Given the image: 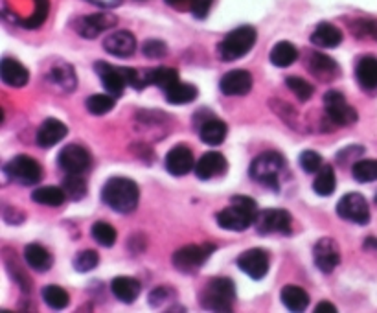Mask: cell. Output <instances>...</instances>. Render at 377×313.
Masks as SVG:
<instances>
[{
  "label": "cell",
  "mask_w": 377,
  "mask_h": 313,
  "mask_svg": "<svg viewBox=\"0 0 377 313\" xmlns=\"http://www.w3.org/2000/svg\"><path fill=\"white\" fill-rule=\"evenodd\" d=\"M50 2L48 0H35V13L30 18L23 21L24 28H39L40 24L45 23L46 17H48Z\"/></svg>",
  "instance_id": "cell-43"
},
{
  "label": "cell",
  "mask_w": 377,
  "mask_h": 313,
  "mask_svg": "<svg viewBox=\"0 0 377 313\" xmlns=\"http://www.w3.org/2000/svg\"><path fill=\"white\" fill-rule=\"evenodd\" d=\"M118 24V18L114 17L113 13H94V15H87V17H80L74 24L76 28V32L80 33L81 37H85V39H96L99 33L107 32L113 26Z\"/></svg>",
  "instance_id": "cell-14"
},
{
  "label": "cell",
  "mask_w": 377,
  "mask_h": 313,
  "mask_svg": "<svg viewBox=\"0 0 377 313\" xmlns=\"http://www.w3.org/2000/svg\"><path fill=\"white\" fill-rule=\"evenodd\" d=\"M212 4H214V0H192L190 2V11L195 18H207L208 13H210Z\"/></svg>",
  "instance_id": "cell-46"
},
{
  "label": "cell",
  "mask_w": 377,
  "mask_h": 313,
  "mask_svg": "<svg viewBox=\"0 0 377 313\" xmlns=\"http://www.w3.org/2000/svg\"><path fill=\"white\" fill-rule=\"evenodd\" d=\"M355 77L357 83L364 91H376L377 89V60L372 55H364L357 61L355 67Z\"/></svg>",
  "instance_id": "cell-25"
},
{
  "label": "cell",
  "mask_w": 377,
  "mask_h": 313,
  "mask_svg": "<svg viewBox=\"0 0 377 313\" xmlns=\"http://www.w3.org/2000/svg\"><path fill=\"white\" fill-rule=\"evenodd\" d=\"M199 302L208 312H232L236 304V284L226 277L210 278L202 287Z\"/></svg>",
  "instance_id": "cell-3"
},
{
  "label": "cell",
  "mask_w": 377,
  "mask_h": 313,
  "mask_svg": "<svg viewBox=\"0 0 377 313\" xmlns=\"http://www.w3.org/2000/svg\"><path fill=\"white\" fill-rule=\"evenodd\" d=\"M96 72H98L99 79H102V85L105 87V91L111 96L118 98V96L124 94L127 87L126 74H124V68L121 67H113V65L105 63V61H98L94 65Z\"/></svg>",
  "instance_id": "cell-16"
},
{
  "label": "cell",
  "mask_w": 377,
  "mask_h": 313,
  "mask_svg": "<svg viewBox=\"0 0 377 313\" xmlns=\"http://www.w3.org/2000/svg\"><path fill=\"white\" fill-rule=\"evenodd\" d=\"M68 135V127L65 126L61 120L58 119H46L45 122L40 123L39 131H37V144L40 148H54L58 142H61L65 136Z\"/></svg>",
  "instance_id": "cell-23"
},
{
  "label": "cell",
  "mask_w": 377,
  "mask_h": 313,
  "mask_svg": "<svg viewBox=\"0 0 377 313\" xmlns=\"http://www.w3.org/2000/svg\"><path fill=\"white\" fill-rule=\"evenodd\" d=\"M111 290H113V295L118 300H121L124 304H133L138 299L142 286L136 278L118 277L111 282Z\"/></svg>",
  "instance_id": "cell-27"
},
{
  "label": "cell",
  "mask_w": 377,
  "mask_h": 313,
  "mask_svg": "<svg viewBox=\"0 0 377 313\" xmlns=\"http://www.w3.org/2000/svg\"><path fill=\"white\" fill-rule=\"evenodd\" d=\"M230 201H232L230 207L217 212V225L225 231L232 232L247 231L251 225L256 223L258 214H260L256 201L252 197H247V195H234Z\"/></svg>",
  "instance_id": "cell-1"
},
{
  "label": "cell",
  "mask_w": 377,
  "mask_h": 313,
  "mask_svg": "<svg viewBox=\"0 0 377 313\" xmlns=\"http://www.w3.org/2000/svg\"><path fill=\"white\" fill-rule=\"evenodd\" d=\"M254 225L260 234H288L291 231L293 218L288 210L267 209L258 214Z\"/></svg>",
  "instance_id": "cell-10"
},
{
  "label": "cell",
  "mask_w": 377,
  "mask_h": 313,
  "mask_svg": "<svg viewBox=\"0 0 377 313\" xmlns=\"http://www.w3.org/2000/svg\"><path fill=\"white\" fill-rule=\"evenodd\" d=\"M98 263H99L98 253L92 249H87L76 254V258H74V269H76L77 273H89L92 271V269L98 268Z\"/></svg>",
  "instance_id": "cell-42"
},
{
  "label": "cell",
  "mask_w": 377,
  "mask_h": 313,
  "mask_svg": "<svg viewBox=\"0 0 377 313\" xmlns=\"http://www.w3.org/2000/svg\"><path fill=\"white\" fill-rule=\"evenodd\" d=\"M238 268L252 280H261L267 277L271 268V256L265 249H248L238 256Z\"/></svg>",
  "instance_id": "cell-11"
},
{
  "label": "cell",
  "mask_w": 377,
  "mask_h": 313,
  "mask_svg": "<svg viewBox=\"0 0 377 313\" xmlns=\"http://www.w3.org/2000/svg\"><path fill=\"white\" fill-rule=\"evenodd\" d=\"M102 201L118 214L135 212L140 201V190L133 179L111 177L102 188Z\"/></svg>",
  "instance_id": "cell-2"
},
{
  "label": "cell",
  "mask_w": 377,
  "mask_h": 313,
  "mask_svg": "<svg viewBox=\"0 0 377 313\" xmlns=\"http://www.w3.org/2000/svg\"><path fill=\"white\" fill-rule=\"evenodd\" d=\"M300 166H302V170H304V172H307V173H317L324 166L322 157H320V155L317 153V151H313V150L302 151V155H300Z\"/></svg>",
  "instance_id": "cell-44"
},
{
  "label": "cell",
  "mask_w": 377,
  "mask_h": 313,
  "mask_svg": "<svg viewBox=\"0 0 377 313\" xmlns=\"http://www.w3.org/2000/svg\"><path fill=\"white\" fill-rule=\"evenodd\" d=\"M164 92H166V100L170 101L171 105L192 104L199 94L197 87L190 85V83H182L180 79L177 83H173V85H171L170 89H166Z\"/></svg>",
  "instance_id": "cell-30"
},
{
  "label": "cell",
  "mask_w": 377,
  "mask_h": 313,
  "mask_svg": "<svg viewBox=\"0 0 377 313\" xmlns=\"http://www.w3.org/2000/svg\"><path fill=\"white\" fill-rule=\"evenodd\" d=\"M258 39L256 30L252 26H239L229 33L223 41L217 45V55L221 61L241 60L254 48Z\"/></svg>",
  "instance_id": "cell-4"
},
{
  "label": "cell",
  "mask_w": 377,
  "mask_h": 313,
  "mask_svg": "<svg viewBox=\"0 0 377 313\" xmlns=\"http://www.w3.org/2000/svg\"><path fill=\"white\" fill-rule=\"evenodd\" d=\"M197 129L201 141L210 145L223 144V141H225L226 135H229V126H226V122L216 119L214 114H208L207 119L199 123Z\"/></svg>",
  "instance_id": "cell-22"
},
{
  "label": "cell",
  "mask_w": 377,
  "mask_h": 313,
  "mask_svg": "<svg viewBox=\"0 0 377 313\" xmlns=\"http://www.w3.org/2000/svg\"><path fill=\"white\" fill-rule=\"evenodd\" d=\"M315 265L322 273H332L341 263V249L333 238H320L313 247Z\"/></svg>",
  "instance_id": "cell-15"
},
{
  "label": "cell",
  "mask_w": 377,
  "mask_h": 313,
  "mask_svg": "<svg viewBox=\"0 0 377 313\" xmlns=\"http://www.w3.org/2000/svg\"><path fill=\"white\" fill-rule=\"evenodd\" d=\"M63 190L72 201H81L87 195V181L81 173H68L63 181Z\"/></svg>",
  "instance_id": "cell-36"
},
{
  "label": "cell",
  "mask_w": 377,
  "mask_h": 313,
  "mask_svg": "<svg viewBox=\"0 0 377 313\" xmlns=\"http://www.w3.org/2000/svg\"><path fill=\"white\" fill-rule=\"evenodd\" d=\"M283 172H285V159L276 151H265V153L258 155L248 170L254 181L263 187L273 188V190H278L280 177Z\"/></svg>",
  "instance_id": "cell-5"
},
{
  "label": "cell",
  "mask_w": 377,
  "mask_h": 313,
  "mask_svg": "<svg viewBox=\"0 0 377 313\" xmlns=\"http://www.w3.org/2000/svg\"><path fill=\"white\" fill-rule=\"evenodd\" d=\"M282 304L289 312H304L310 306V295L300 286H285L282 290Z\"/></svg>",
  "instance_id": "cell-29"
},
{
  "label": "cell",
  "mask_w": 377,
  "mask_h": 313,
  "mask_svg": "<svg viewBox=\"0 0 377 313\" xmlns=\"http://www.w3.org/2000/svg\"><path fill=\"white\" fill-rule=\"evenodd\" d=\"M376 203H377V194H376Z\"/></svg>",
  "instance_id": "cell-53"
},
{
  "label": "cell",
  "mask_w": 377,
  "mask_h": 313,
  "mask_svg": "<svg viewBox=\"0 0 377 313\" xmlns=\"http://www.w3.org/2000/svg\"><path fill=\"white\" fill-rule=\"evenodd\" d=\"M350 30L359 39H373L377 41V21L373 18H357L350 24Z\"/></svg>",
  "instance_id": "cell-40"
},
{
  "label": "cell",
  "mask_w": 377,
  "mask_h": 313,
  "mask_svg": "<svg viewBox=\"0 0 377 313\" xmlns=\"http://www.w3.org/2000/svg\"><path fill=\"white\" fill-rule=\"evenodd\" d=\"M364 249L366 251H377V238H366V240H364Z\"/></svg>",
  "instance_id": "cell-52"
},
{
  "label": "cell",
  "mask_w": 377,
  "mask_h": 313,
  "mask_svg": "<svg viewBox=\"0 0 377 313\" xmlns=\"http://www.w3.org/2000/svg\"><path fill=\"white\" fill-rule=\"evenodd\" d=\"M351 175L357 182H373L377 181V160L363 159L351 166Z\"/></svg>",
  "instance_id": "cell-37"
},
{
  "label": "cell",
  "mask_w": 377,
  "mask_h": 313,
  "mask_svg": "<svg viewBox=\"0 0 377 313\" xmlns=\"http://www.w3.org/2000/svg\"><path fill=\"white\" fill-rule=\"evenodd\" d=\"M166 170L171 173V175H175V177L188 175L190 172L195 170L193 151L185 144H179L175 145V148H171L166 155Z\"/></svg>",
  "instance_id": "cell-17"
},
{
  "label": "cell",
  "mask_w": 377,
  "mask_h": 313,
  "mask_svg": "<svg viewBox=\"0 0 377 313\" xmlns=\"http://www.w3.org/2000/svg\"><path fill=\"white\" fill-rule=\"evenodd\" d=\"M335 187H337V179H335V172L329 164H324L322 168L317 172V177L313 181V190L317 192L322 197H328L335 192Z\"/></svg>",
  "instance_id": "cell-33"
},
{
  "label": "cell",
  "mask_w": 377,
  "mask_h": 313,
  "mask_svg": "<svg viewBox=\"0 0 377 313\" xmlns=\"http://www.w3.org/2000/svg\"><path fill=\"white\" fill-rule=\"evenodd\" d=\"M6 177L15 185L33 187L43 179V168L35 159L28 155H17L4 166Z\"/></svg>",
  "instance_id": "cell-6"
},
{
  "label": "cell",
  "mask_w": 377,
  "mask_h": 313,
  "mask_svg": "<svg viewBox=\"0 0 377 313\" xmlns=\"http://www.w3.org/2000/svg\"><path fill=\"white\" fill-rule=\"evenodd\" d=\"M164 2L175 9H185V8L190 9V2H192V0H164Z\"/></svg>",
  "instance_id": "cell-51"
},
{
  "label": "cell",
  "mask_w": 377,
  "mask_h": 313,
  "mask_svg": "<svg viewBox=\"0 0 377 313\" xmlns=\"http://www.w3.org/2000/svg\"><path fill=\"white\" fill-rule=\"evenodd\" d=\"M315 313H337V308L328 302V300H322L317 308H315Z\"/></svg>",
  "instance_id": "cell-50"
},
{
  "label": "cell",
  "mask_w": 377,
  "mask_h": 313,
  "mask_svg": "<svg viewBox=\"0 0 377 313\" xmlns=\"http://www.w3.org/2000/svg\"><path fill=\"white\" fill-rule=\"evenodd\" d=\"M305 68L313 77H317L319 82H335L341 76V67L333 57L320 52H310L305 57Z\"/></svg>",
  "instance_id": "cell-13"
},
{
  "label": "cell",
  "mask_w": 377,
  "mask_h": 313,
  "mask_svg": "<svg viewBox=\"0 0 377 313\" xmlns=\"http://www.w3.org/2000/svg\"><path fill=\"white\" fill-rule=\"evenodd\" d=\"M92 157L89 150L80 144H68L58 155V164L67 173H85L90 168Z\"/></svg>",
  "instance_id": "cell-12"
},
{
  "label": "cell",
  "mask_w": 377,
  "mask_h": 313,
  "mask_svg": "<svg viewBox=\"0 0 377 313\" xmlns=\"http://www.w3.org/2000/svg\"><path fill=\"white\" fill-rule=\"evenodd\" d=\"M216 251V247L212 243H202V246H185L177 249L173 253V268L180 273H195L201 269L207 260L210 258V254Z\"/></svg>",
  "instance_id": "cell-8"
},
{
  "label": "cell",
  "mask_w": 377,
  "mask_h": 313,
  "mask_svg": "<svg viewBox=\"0 0 377 313\" xmlns=\"http://www.w3.org/2000/svg\"><path fill=\"white\" fill-rule=\"evenodd\" d=\"M43 300L45 304L52 309H65L70 302V297H68L67 291L59 286H46L43 290Z\"/></svg>",
  "instance_id": "cell-38"
},
{
  "label": "cell",
  "mask_w": 377,
  "mask_h": 313,
  "mask_svg": "<svg viewBox=\"0 0 377 313\" xmlns=\"http://www.w3.org/2000/svg\"><path fill=\"white\" fill-rule=\"evenodd\" d=\"M298 60V50L297 46L289 41H282L278 45H274V48L271 50V63L278 68L291 67L295 61Z\"/></svg>",
  "instance_id": "cell-31"
},
{
  "label": "cell",
  "mask_w": 377,
  "mask_h": 313,
  "mask_svg": "<svg viewBox=\"0 0 377 313\" xmlns=\"http://www.w3.org/2000/svg\"><path fill=\"white\" fill-rule=\"evenodd\" d=\"M252 74L247 70H230L221 77L219 89L225 96H245L252 91Z\"/></svg>",
  "instance_id": "cell-19"
},
{
  "label": "cell",
  "mask_w": 377,
  "mask_h": 313,
  "mask_svg": "<svg viewBox=\"0 0 377 313\" xmlns=\"http://www.w3.org/2000/svg\"><path fill=\"white\" fill-rule=\"evenodd\" d=\"M337 214L346 221H351L355 225H366L370 221L368 201L363 194H357V192L342 195L341 201L337 203Z\"/></svg>",
  "instance_id": "cell-9"
},
{
  "label": "cell",
  "mask_w": 377,
  "mask_h": 313,
  "mask_svg": "<svg viewBox=\"0 0 377 313\" xmlns=\"http://www.w3.org/2000/svg\"><path fill=\"white\" fill-rule=\"evenodd\" d=\"M90 234H92L94 241H98L99 246L113 247L116 243V231L107 221H96L92 225V229H90Z\"/></svg>",
  "instance_id": "cell-39"
},
{
  "label": "cell",
  "mask_w": 377,
  "mask_h": 313,
  "mask_svg": "<svg viewBox=\"0 0 377 313\" xmlns=\"http://www.w3.org/2000/svg\"><path fill=\"white\" fill-rule=\"evenodd\" d=\"M285 83H288L289 91L297 96L298 100L300 101L311 100V96H313L315 92V87L311 85L310 82H305V79H302V77L298 76H289L288 79H285Z\"/></svg>",
  "instance_id": "cell-41"
},
{
  "label": "cell",
  "mask_w": 377,
  "mask_h": 313,
  "mask_svg": "<svg viewBox=\"0 0 377 313\" xmlns=\"http://www.w3.org/2000/svg\"><path fill=\"white\" fill-rule=\"evenodd\" d=\"M48 82L52 85H55V89H59L61 92H72L76 91L77 87V77L74 68L65 61H58L54 67H50L48 70Z\"/></svg>",
  "instance_id": "cell-24"
},
{
  "label": "cell",
  "mask_w": 377,
  "mask_h": 313,
  "mask_svg": "<svg viewBox=\"0 0 377 313\" xmlns=\"http://www.w3.org/2000/svg\"><path fill=\"white\" fill-rule=\"evenodd\" d=\"M114 105H116V98L107 94H94L87 98L85 107L90 114H94V116H104V114L111 113L114 109Z\"/></svg>",
  "instance_id": "cell-35"
},
{
  "label": "cell",
  "mask_w": 377,
  "mask_h": 313,
  "mask_svg": "<svg viewBox=\"0 0 377 313\" xmlns=\"http://www.w3.org/2000/svg\"><path fill=\"white\" fill-rule=\"evenodd\" d=\"M142 52H144V55L149 57V60H160V57L168 55V45L162 43L160 39H149L142 46Z\"/></svg>",
  "instance_id": "cell-45"
},
{
  "label": "cell",
  "mask_w": 377,
  "mask_h": 313,
  "mask_svg": "<svg viewBox=\"0 0 377 313\" xmlns=\"http://www.w3.org/2000/svg\"><path fill=\"white\" fill-rule=\"evenodd\" d=\"M170 299H173V291H171L170 287H157V290H153L151 295H149V302H151L153 308L166 304Z\"/></svg>",
  "instance_id": "cell-47"
},
{
  "label": "cell",
  "mask_w": 377,
  "mask_h": 313,
  "mask_svg": "<svg viewBox=\"0 0 377 313\" xmlns=\"http://www.w3.org/2000/svg\"><path fill=\"white\" fill-rule=\"evenodd\" d=\"M324 113L328 122L335 127L351 126L357 122V111L346 101L344 94L339 91H328L324 94Z\"/></svg>",
  "instance_id": "cell-7"
},
{
  "label": "cell",
  "mask_w": 377,
  "mask_h": 313,
  "mask_svg": "<svg viewBox=\"0 0 377 313\" xmlns=\"http://www.w3.org/2000/svg\"><path fill=\"white\" fill-rule=\"evenodd\" d=\"M311 43L320 48H337L342 43V32L335 24L320 23L311 33Z\"/></svg>",
  "instance_id": "cell-26"
},
{
  "label": "cell",
  "mask_w": 377,
  "mask_h": 313,
  "mask_svg": "<svg viewBox=\"0 0 377 313\" xmlns=\"http://www.w3.org/2000/svg\"><path fill=\"white\" fill-rule=\"evenodd\" d=\"M148 82L149 85H155L162 91H166L173 83L179 82V72H177V68L171 67L151 68V70H148Z\"/></svg>",
  "instance_id": "cell-34"
},
{
  "label": "cell",
  "mask_w": 377,
  "mask_h": 313,
  "mask_svg": "<svg viewBox=\"0 0 377 313\" xmlns=\"http://www.w3.org/2000/svg\"><path fill=\"white\" fill-rule=\"evenodd\" d=\"M4 219L8 223H11V225H17V223H23L24 221V212H21L18 209H13V207H6L4 209Z\"/></svg>",
  "instance_id": "cell-48"
},
{
  "label": "cell",
  "mask_w": 377,
  "mask_h": 313,
  "mask_svg": "<svg viewBox=\"0 0 377 313\" xmlns=\"http://www.w3.org/2000/svg\"><path fill=\"white\" fill-rule=\"evenodd\" d=\"M87 2H90V4H94V6H98V8H104V9H113L121 4V0H87Z\"/></svg>",
  "instance_id": "cell-49"
},
{
  "label": "cell",
  "mask_w": 377,
  "mask_h": 313,
  "mask_svg": "<svg viewBox=\"0 0 377 313\" xmlns=\"http://www.w3.org/2000/svg\"><path fill=\"white\" fill-rule=\"evenodd\" d=\"M0 77L8 87L21 89L30 82V72L21 61L13 60V57H4L0 61Z\"/></svg>",
  "instance_id": "cell-21"
},
{
  "label": "cell",
  "mask_w": 377,
  "mask_h": 313,
  "mask_svg": "<svg viewBox=\"0 0 377 313\" xmlns=\"http://www.w3.org/2000/svg\"><path fill=\"white\" fill-rule=\"evenodd\" d=\"M104 48L114 57H131L136 50V37L127 30H118L104 39Z\"/></svg>",
  "instance_id": "cell-18"
},
{
  "label": "cell",
  "mask_w": 377,
  "mask_h": 313,
  "mask_svg": "<svg viewBox=\"0 0 377 313\" xmlns=\"http://www.w3.org/2000/svg\"><path fill=\"white\" fill-rule=\"evenodd\" d=\"M32 199L45 207H61L67 199V194L59 187H39L32 192Z\"/></svg>",
  "instance_id": "cell-32"
},
{
  "label": "cell",
  "mask_w": 377,
  "mask_h": 313,
  "mask_svg": "<svg viewBox=\"0 0 377 313\" xmlns=\"http://www.w3.org/2000/svg\"><path fill=\"white\" fill-rule=\"evenodd\" d=\"M24 260L33 271L45 273L52 268V263H54V258H52V254L45 249L39 243H30L24 249Z\"/></svg>",
  "instance_id": "cell-28"
},
{
  "label": "cell",
  "mask_w": 377,
  "mask_h": 313,
  "mask_svg": "<svg viewBox=\"0 0 377 313\" xmlns=\"http://www.w3.org/2000/svg\"><path fill=\"white\" fill-rule=\"evenodd\" d=\"M226 168H229V163L225 157L217 151H210V153L202 155L199 163L195 164V175L201 181H210V179L225 175Z\"/></svg>",
  "instance_id": "cell-20"
}]
</instances>
